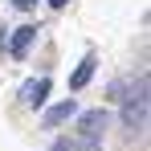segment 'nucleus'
I'll return each mask as SVG.
<instances>
[{
	"instance_id": "f257e3e1",
	"label": "nucleus",
	"mask_w": 151,
	"mask_h": 151,
	"mask_svg": "<svg viewBox=\"0 0 151 151\" xmlns=\"http://www.w3.org/2000/svg\"><path fill=\"white\" fill-rule=\"evenodd\" d=\"M123 131H127V135L147 131V98H131V102H123Z\"/></svg>"
},
{
	"instance_id": "6e6552de",
	"label": "nucleus",
	"mask_w": 151,
	"mask_h": 151,
	"mask_svg": "<svg viewBox=\"0 0 151 151\" xmlns=\"http://www.w3.org/2000/svg\"><path fill=\"white\" fill-rule=\"evenodd\" d=\"M49 4H53V8H65V4H70V0H49Z\"/></svg>"
},
{
	"instance_id": "f03ea898",
	"label": "nucleus",
	"mask_w": 151,
	"mask_h": 151,
	"mask_svg": "<svg viewBox=\"0 0 151 151\" xmlns=\"http://www.w3.org/2000/svg\"><path fill=\"white\" fill-rule=\"evenodd\" d=\"M106 123H110V114H106V110H86V114L78 119V135H82V139H102Z\"/></svg>"
},
{
	"instance_id": "7ed1b4c3",
	"label": "nucleus",
	"mask_w": 151,
	"mask_h": 151,
	"mask_svg": "<svg viewBox=\"0 0 151 151\" xmlns=\"http://www.w3.org/2000/svg\"><path fill=\"white\" fill-rule=\"evenodd\" d=\"M21 98L29 106H41V102L49 98V78H37V82H25V90H21Z\"/></svg>"
},
{
	"instance_id": "20e7f679",
	"label": "nucleus",
	"mask_w": 151,
	"mask_h": 151,
	"mask_svg": "<svg viewBox=\"0 0 151 151\" xmlns=\"http://www.w3.org/2000/svg\"><path fill=\"white\" fill-rule=\"evenodd\" d=\"M33 41H37V29H33V25H25V29H17V33H12V45H8V49H12V57H25V53H29V45H33Z\"/></svg>"
},
{
	"instance_id": "39448f33",
	"label": "nucleus",
	"mask_w": 151,
	"mask_h": 151,
	"mask_svg": "<svg viewBox=\"0 0 151 151\" xmlns=\"http://www.w3.org/2000/svg\"><path fill=\"white\" fill-rule=\"evenodd\" d=\"M78 114V102L70 98V102H57L53 110H45V127H57V123H65V119H74Z\"/></svg>"
},
{
	"instance_id": "423d86ee",
	"label": "nucleus",
	"mask_w": 151,
	"mask_h": 151,
	"mask_svg": "<svg viewBox=\"0 0 151 151\" xmlns=\"http://www.w3.org/2000/svg\"><path fill=\"white\" fill-rule=\"evenodd\" d=\"M94 65H98V61H94V57H86V61L78 65L74 74H70V86H74V90H82V86H86V82L94 78Z\"/></svg>"
},
{
	"instance_id": "0eeeda50",
	"label": "nucleus",
	"mask_w": 151,
	"mask_h": 151,
	"mask_svg": "<svg viewBox=\"0 0 151 151\" xmlns=\"http://www.w3.org/2000/svg\"><path fill=\"white\" fill-rule=\"evenodd\" d=\"M12 4H17V8H25V12H29V8H33L37 0H12Z\"/></svg>"
}]
</instances>
